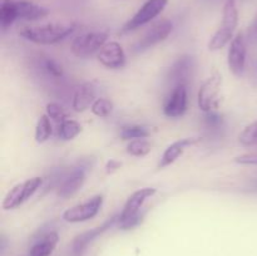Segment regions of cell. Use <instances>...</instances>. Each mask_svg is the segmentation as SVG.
<instances>
[{
	"mask_svg": "<svg viewBox=\"0 0 257 256\" xmlns=\"http://www.w3.org/2000/svg\"><path fill=\"white\" fill-rule=\"evenodd\" d=\"M120 138L124 141L137 140V138H147L151 136V130L146 125H125L120 130Z\"/></svg>",
	"mask_w": 257,
	"mask_h": 256,
	"instance_id": "24",
	"label": "cell"
},
{
	"mask_svg": "<svg viewBox=\"0 0 257 256\" xmlns=\"http://www.w3.org/2000/svg\"><path fill=\"white\" fill-rule=\"evenodd\" d=\"M122 165H123V163L120 162V161L112 158V160L108 161L107 165H105V172H107V173H114L115 171H118L120 167H122Z\"/></svg>",
	"mask_w": 257,
	"mask_h": 256,
	"instance_id": "31",
	"label": "cell"
},
{
	"mask_svg": "<svg viewBox=\"0 0 257 256\" xmlns=\"http://www.w3.org/2000/svg\"><path fill=\"white\" fill-rule=\"evenodd\" d=\"M222 87V75L218 72L212 73L201 84L197 93L198 108L205 113L215 112L220 104V92Z\"/></svg>",
	"mask_w": 257,
	"mask_h": 256,
	"instance_id": "5",
	"label": "cell"
},
{
	"mask_svg": "<svg viewBox=\"0 0 257 256\" xmlns=\"http://www.w3.org/2000/svg\"><path fill=\"white\" fill-rule=\"evenodd\" d=\"M18 20L17 13H15L14 0H2L0 5V27L2 29L7 30L13 25V23Z\"/></svg>",
	"mask_w": 257,
	"mask_h": 256,
	"instance_id": "21",
	"label": "cell"
},
{
	"mask_svg": "<svg viewBox=\"0 0 257 256\" xmlns=\"http://www.w3.org/2000/svg\"><path fill=\"white\" fill-rule=\"evenodd\" d=\"M77 29L73 22H52L40 25H22L18 34L29 42L40 45H52L67 39Z\"/></svg>",
	"mask_w": 257,
	"mask_h": 256,
	"instance_id": "1",
	"label": "cell"
},
{
	"mask_svg": "<svg viewBox=\"0 0 257 256\" xmlns=\"http://www.w3.org/2000/svg\"><path fill=\"white\" fill-rule=\"evenodd\" d=\"M45 114H48V117L58 124L68 119L65 110L58 103H48L47 107H45Z\"/></svg>",
	"mask_w": 257,
	"mask_h": 256,
	"instance_id": "27",
	"label": "cell"
},
{
	"mask_svg": "<svg viewBox=\"0 0 257 256\" xmlns=\"http://www.w3.org/2000/svg\"><path fill=\"white\" fill-rule=\"evenodd\" d=\"M193 67H195V63H193V58L191 55H182L178 58L172 64L170 74H168V80L171 84L173 87L187 84L192 75Z\"/></svg>",
	"mask_w": 257,
	"mask_h": 256,
	"instance_id": "15",
	"label": "cell"
},
{
	"mask_svg": "<svg viewBox=\"0 0 257 256\" xmlns=\"http://www.w3.org/2000/svg\"><path fill=\"white\" fill-rule=\"evenodd\" d=\"M246 39H247L248 43H252V44L257 43V14L251 22L250 27H248L247 33H246Z\"/></svg>",
	"mask_w": 257,
	"mask_h": 256,
	"instance_id": "30",
	"label": "cell"
},
{
	"mask_svg": "<svg viewBox=\"0 0 257 256\" xmlns=\"http://www.w3.org/2000/svg\"><path fill=\"white\" fill-rule=\"evenodd\" d=\"M172 29V23L167 19H163L161 20V22L156 23V24L153 25L152 28H150V29L145 33V35L136 43L135 47H133V50H135L136 53H140L143 52V50H147L150 49V48L155 47L158 43L163 42V40L171 34Z\"/></svg>",
	"mask_w": 257,
	"mask_h": 256,
	"instance_id": "10",
	"label": "cell"
},
{
	"mask_svg": "<svg viewBox=\"0 0 257 256\" xmlns=\"http://www.w3.org/2000/svg\"><path fill=\"white\" fill-rule=\"evenodd\" d=\"M95 87L93 83H83L75 89L72 99V108L78 113L89 109L95 102Z\"/></svg>",
	"mask_w": 257,
	"mask_h": 256,
	"instance_id": "17",
	"label": "cell"
},
{
	"mask_svg": "<svg viewBox=\"0 0 257 256\" xmlns=\"http://www.w3.org/2000/svg\"><path fill=\"white\" fill-rule=\"evenodd\" d=\"M206 124L207 128L210 130H217V128L222 127V117L218 114H216L215 112L206 113Z\"/></svg>",
	"mask_w": 257,
	"mask_h": 256,
	"instance_id": "28",
	"label": "cell"
},
{
	"mask_svg": "<svg viewBox=\"0 0 257 256\" xmlns=\"http://www.w3.org/2000/svg\"><path fill=\"white\" fill-rule=\"evenodd\" d=\"M108 34L104 32H89L74 38L70 45V50L77 58L87 59L92 55L98 54L107 43Z\"/></svg>",
	"mask_w": 257,
	"mask_h": 256,
	"instance_id": "6",
	"label": "cell"
},
{
	"mask_svg": "<svg viewBox=\"0 0 257 256\" xmlns=\"http://www.w3.org/2000/svg\"><path fill=\"white\" fill-rule=\"evenodd\" d=\"M168 0H147L135 15L123 25L122 33H130L147 24L163 12Z\"/></svg>",
	"mask_w": 257,
	"mask_h": 256,
	"instance_id": "8",
	"label": "cell"
},
{
	"mask_svg": "<svg viewBox=\"0 0 257 256\" xmlns=\"http://www.w3.org/2000/svg\"><path fill=\"white\" fill-rule=\"evenodd\" d=\"M82 125H80L79 122L74 119H69L68 118L67 120H64L63 123H60L59 127H58V138L62 141H72L82 132Z\"/></svg>",
	"mask_w": 257,
	"mask_h": 256,
	"instance_id": "22",
	"label": "cell"
},
{
	"mask_svg": "<svg viewBox=\"0 0 257 256\" xmlns=\"http://www.w3.org/2000/svg\"><path fill=\"white\" fill-rule=\"evenodd\" d=\"M103 202H104L103 195H95L88 201H85V202L65 210L63 212L62 218L65 222L69 223H79L89 221L99 213V211L102 210Z\"/></svg>",
	"mask_w": 257,
	"mask_h": 256,
	"instance_id": "7",
	"label": "cell"
},
{
	"mask_svg": "<svg viewBox=\"0 0 257 256\" xmlns=\"http://www.w3.org/2000/svg\"><path fill=\"white\" fill-rule=\"evenodd\" d=\"M98 62L108 69H122L127 63V57L122 45L118 42H107L98 52Z\"/></svg>",
	"mask_w": 257,
	"mask_h": 256,
	"instance_id": "11",
	"label": "cell"
},
{
	"mask_svg": "<svg viewBox=\"0 0 257 256\" xmlns=\"http://www.w3.org/2000/svg\"><path fill=\"white\" fill-rule=\"evenodd\" d=\"M42 183V177L35 176V177L28 178V180L13 186V187L7 192L4 200H3V210H15V208H18L19 206H22L23 203L27 202V201L39 190Z\"/></svg>",
	"mask_w": 257,
	"mask_h": 256,
	"instance_id": "4",
	"label": "cell"
},
{
	"mask_svg": "<svg viewBox=\"0 0 257 256\" xmlns=\"http://www.w3.org/2000/svg\"><path fill=\"white\" fill-rule=\"evenodd\" d=\"M15 13H17L18 20H28V22H34V20L43 19L49 14V10L44 7L34 4V3L27 2V0H14Z\"/></svg>",
	"mask_w": 257,
	"mask_h": 256,
	"instance_id": "19",
	"label": "cell"
},
{
	"mask_svg": "<svg viewBox=\"0 0 257 256\" xmlns=\"http://www.w3.org/2000/svg\"><path fill=\"white\" fill-rule=\"evenodd\" d=\"M187 110V88L186 85L173 87L172 92L166 99L163 113L168 118H180Z\"/></svg>",
	"mask_w": 257,
	"mask_h": 256,
	"instance_id": "13",
	"label": "cell"
},
{
	"mask_svg": "<svg viewBox=\"0 0 257 256\" xmlns=\"http://www.w3.org/2000/svg\"><path fill=\"white\" fill-rule=\"evenodd\" d=\"M247 58V39L243 33H238L231 42L228 48L227 64L236 77H241L245 72Z\"/></svg>",
	"mask_w": 257,
	"mask_h": 256,
	"instance_id": "9",
	"label": "cell"
},
{
	"mask_svg": "<svg viewBox=\"0 0 257 256\" xmlns=\"http://www.w3.org/2000/svg\"><path fill=\"white\" fill-rule=\"evenodd\" d=\"M238 24V9L236 0H226L223 5L222 23L211 37L208 42V49L215 52L225 48L228 43L232 42L233 34Z\"/></svg>",
	"mask_w": 257,
	"mask_h": 256,
	"instance_id": "3",
	"label": "cell"
},
{
	"mask_svg": "<svg viewBox=\"0 0 257 256\" xmlns=\"http://www.w3.org/2000/svg\"><path fill=\"white\" fill-rule=\"evenodd\" d=\"M87 178V172H85V167L83 166H78V167L73 168L68 175L63 177L59 185L57 187V195L58 197L67 200V198L74 196L80 188L83 187Z\"/></svg>",
	"mask_w": 257,
	"mask_h": 256,
	"instance_id": "12",
	"label": "cell"
},
{
	"mask_svg": "<svg viewBox=\"0 0 257 256\" xmlns=\"http://www.w3.org/2000/svg\"><path fill=\"white\" fill-rule=\"evenodd\" d=\"M59 242V235L57 231H48L43 233L35 242L30 246L28 256H52Z\"/></svg>",
	"mask_w": 257,
	"mask_h": 256,
	"instance_id": "18",
	"label": "cell"
},
{
	"mask_svg": "<svg viewBox=\"0 0 257 256\" xmlns=\"http://www.w3.org/2000/svg\"><path fill=\"white\" fill-rule=\"evenodd\" d=\"M236 163L240 165H257V152L243 153L235 158Z\"/></svg>",
	"mask_w": 257,
	"mask_h": 256,
	"instance_id": "29",
	"label": "cell"
},
{
	"mask_svg": "<svg viewBox=\"0 0 257 256\" xmlns=\"http://www.w3.org/2000/svg\"><path fill=\"white\" fill-rule=\"evenodd\" d=\"M90 110L97 117L107 118L112 114L113 103L107 98H97L92 107H90Z\"/></svg>",
	"mask_w": 257,
	"mask_h": 256,
	"instance_id": "26",
	"label": "cell"
},
{
	"mask_svg": "<svg viewBox=\"0 0 257 256\" xmlns=\"http://www.w3.org/2000/svg\"><path fill=\"white\" fill-rule=\"evenodd\" d=\"M118 221H119V215L113 216V217H110L109 220L105 221V222L103 223L102 226H99V227H95L93 228V230L87 231V232L80 233L79 236H77V237L74 238V241H73V245H72L73 255L74 256L82 255V253L84 252L85 248L89 246L90 242H93L95 238L102 236L105 231H108L109 228H112L113 226L117 225Z\"/></svg>",
	"mask_w": 257,
	"mask_h": 256,
	"instance_id": "14",
	"label": "cell"
},
{
	"mask_svg": "<svg viewBox=\"0 0 257 256\" xmlns=\"http://www.w3.org/2000/svg\"><path fill=\"white\" fill-rule=\"evenodd\" d=\"M157 193V190L153 187H143L135 191L132 195L128 197L124 207L119 215V221L117 226L120 230H132L142 223L145 213L141 212L143 205L148 198H152Z\"/></svg>",
	"mask_w": 257,
	"mask_h": 256,
	"instance_id": "2",
	"label": "cell"
},
{
	"mask_svg": "<svg viewBox=\"0 0 257 256\" xmlns=\"http://www.w3.org/2000/svg\"><path fill=\"white\" fill-rule=\"evenodd\" d=\"M50 118L48 117V114H42L38 119L37 125H35V133L34 137L35 141L38 143H44L47 142L50 138L53 133V127L52 122H50Z\"/></svg>",
	"mask_w": 257,
	"mask_h": 256,
	"instance_id": "23",
	"label": "cell"
},
{
	"mask_svg": "<svg viewBox=\"0 0 257 256\" xmlns=\"http://www.w3.org/2000/svg\"><path fill=\"white\" fill-rule=\"evenodd\" d=\"M38 67L48 77L62 78L64 75V70H63L62 64L59 62H57L54 58L48 57V55L39 57V59H38Z\"/></svg>",
	"mask_w": 257,
	"mask_h": 256,
	"instance_id": "20",
	"label": "cell"
},
{
	"mask_svg": "<svg viewBox=\"0 0 257 256\" xmlns=\"http://www.w3.org/2000/svg\"><path fill=\"white\" fill-rule=\"evenodd\" d=\"M152 150V145L146 138H137V140L130 141L127 145V152L135 157H143L148 155Z\"/></svg>",
	"mask_w": 257,
	"mask_h": 256,
	"instance_id": "25",
	"label": "cell"
},
{
	"mask_svg": "<svg viewBox=\"0 0 257 256\" xmlns=\"http://www.w3.org/2000/svg\"><path fill=\"white\" fill-rule=\"evenodd\" d=\"M198 141H200V138L197 137H186L171 143V145L166 148L165 152L162 153V156H161L157 167L165 168L167 167V166H171L172 163H175L176 161L185 153V151L187 150L190 146L196 145Z\"/></svg>",
	"mask_w": 257,
	"mask_h": 256,
	"instance_id": "16",
	"label": "cell"
}]
</instances>
